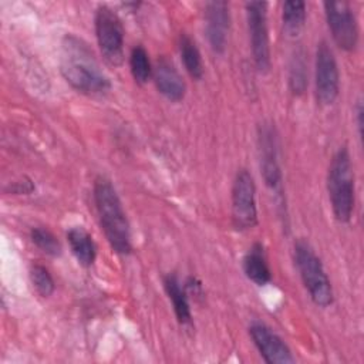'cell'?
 Here are the masks:
<instances>
[{
	"label": "cell",
	"instance_id": "ffe728a7",
	"mask_svg": "<svg viewBox=\"0 0 364 364\" xmlns=\"http://www.w3.org/2000/svg\"><path fill=\"white\" fill-rule=\"evenodd\" d=\"M30 239L41 252L50 256H58L61 253V245L58 239L47 228H43V226L33 228L30 232Z\"/></svg>",
	"mask_w": 364,
	"mask_h": 364
},
{
	"label": "cell",
	"instance_id": "277c9868",
	"mask_svg": "<svg viewBox=\"0 0 364 364\" xmlns=\"http://www.w3.org/2000/svg\"><path fill=\"white\" fill-rule=\"evenodd\" d=\"M294 263L313 303L318 307H328L334 300L333 286L309 242L297 240L294 243Z\"/></svg>",
	"mask_w": 364,
	"mask_h": 364
},
{
	"label": "cell",
	"instance_id": "7a4b0ae2",
	"mask_svg": "<svg viewBox=\"0 0 364 364\" xmlns=\"http://www.w3.org/2000/svg\"><path fill=\"white\" fill-rule=\"evenodd\" d=\"M92 192L101 229L104 230L111 249L118 255L131 253L132 243L129 222L115 188L108 179L100 176L94 182Z\"/></svg>",
	"mask_w": 364,
	"mask_h": 364
},
{
	"label": "cell",
	"instance_id": "e0dca14e",
	"mask_svg": "<svg viewBox=\"0 0 364 364\" xmlns=\"http://www.w3.org/2000/svg\"><path fill=\"white\" fill-rule=\"evenodd\" d=\"M179 53L188 74L193 80H200L203 77V63L200 51L196 43L186 33H182L179 36Z\"/></svg>",
	"mask_w": 364,
	"mask_h": 364
},
{
	"label": "cell",
	"instance_id": "ac0fdd59",
	"mask_svg": "<svg viewBox=\"0 0 364 364\" xmlns=\"http://www.w3.org/2000/svg\"><path fill=\"white\" fill-rule=\"evenodd\" d=\"M306 3L304 1H284L283 3V11H282V20H283V30L287 36L296 37L306 23Z\"/></svg>",
	"mask_w": 364,
	"mask_h": 364
},
{
	"label": "cell",
	"instance_id": "9c48e42d",
	"mask_svg": "<svg viewBox=\"0 0 364 364\" xmlns=\"http://www.w3.org/2000/svg\"><path fill=\"white\" fill-rule=\"evenodd\" d=\"M324 13L336 44L346 51H353L358 44V24L347 1H326Z\"/></svg>",
	"mask_w": 364,
	"mask_h": 364
},
{
	"label": "cell",
	"instance_id": "5b68a950",
	"mask_svg": "<svg viewBox=\"0 0 364 364\" xmlns=\"http://www.w3.org/2000/svg\"><path fill=\"white\" fill-rule=\"evenodd\" d=\"M95 36L102 57L111 65L124 61V26L118 14L108 6H100L95 11Z\"/></svg>",
	"mask_w": 364,
	"mask_h": 364
},
{
	"label": "cell",
	"instance_id": "7c38bea8",
	"mask_svg": "<svg viewBox=\"0 0 364 364\" xmlns=\"http://www.w3.org/2000/svg\"><path fill=\"white\" fill-rule=\"evenodd\" d=\"M230 28V13L226 1H209L205 6V30L210 48L222 54L226 48Z\"/></svg>",
	"mask_w": 364,
	"mask_h": 364
},
{
	"label": "cell",
	"instance_id": "30bf717a",
	"mask_svg": "<svg viewBox=\"0 0 364 364\" xmlns=\"http://www.w3.org/2000/svg\"><path fill=\"white\" fill-rule=\"evenodd\" d=\"M259 152H260V169L263 179L273 192H280L282 189V171L279 165V149L277 136L274 127L272 124H262L259 127Z\"/></svg>",
	"mask_w": 364,
	"mask_h": 364
},
{
	"label": "cell",
	"instance_id": "d6986e66",
	"mask_svg": "<svg viewBox=\"0 0 364 364\" xmlns=\"http://www.w3.org/2000/svg\"><path fill=\"white\" fill-rule=\"evenodd\" d=\"M129 70L138 84H146L152 77L154 68L149 61V55L142 46H135L129 54Z\"/></svg>",
	"mask_w": 364,
	"mask_h": 364
},
{
	"label": "cell",
	"instance_id": "7402d4cb",
	"mask_svg": "<svg viewBox=\"0 0 364 364\" xmlns=\"http://www.w3.org/2000/svg\"><path fill=\"white\" fill-rule=\"evenodd\" d=\"M290 88L294 94H301L306 90L307 80H306V64L303 58V53L297 51L293 55L291 64H290Z\"/></svg>",
	"mask_w": 364,
	"mask_h": 364
},
{
	"label": "cell",
	"instance_id": "603a6c76",
	"mask_svg": "<svg viewBox=\"0 0 364 364\" xmlns=\"http://www.w3.org/2000/svg\"><path fill=\"white\" fill-rule=\"evenodd\" d=\"M363 115H364L363 102H361V100H358V101H357V105H355V122H357L358 134H360V135H363Z\"/></svg>",
	"mask_w": 364,
	"mask_h": 364
},
{
	"label": "cell",
	"instance_id": "9a60e30c",
	"mask_svg": "<svg viewBox=\"0 0 364 364\" xmlns=\"http://www.w3.org/2000/svg\"><path fill=\"white\" fill-rule=\"evenodd\" d=\"M164 287L165 291L172 303L175 316L178 321L182 326H191L192 324V311H191V304L188 300V291L186 287L181 284L178 277L175 274H166L164 277Z\"/></svg>",
	"mask_w": 364,
	"mask_h": 364
},
{
	"label": "cell",
	"instance_id": "6da1fadb",
	"mask_svg": "<svg viewBox=\"0 0 364 364\" xmlns=\"http://www.w3.org/2000/svg\"><path fill=\"white\" fill-rule=\"evenodd\" d=\"M60 71L64 80L78 92L87 95H102L109 91V78L102 71L88 44L67 34L61 41Z\"/></svg>",
	"mask_w": 364,
	"mask_h": 364
},
{
	"label": "cell",
	"instance_id": "52a82bcc",
	"mask_svg": "<svg viewBox=\"0 0 364 364\" xmlns=\"http://www.w3.org/2000/svg\"><path fill=\"white\" fill-rule=\"evenodd\" d=\"M246 18L250 38V48L256 68L266 73L270 68V44L267 28V3L247 1Z\"/></svg>",
	"mask_w": 364,
	"mask_h": 364
},
{
	"label": "cell",
	"instance_id": "8fae6325",
	"mask_svg": "<svg viewBox=\"0 0 364 364\" xmlns=\"http://www.w3.org/2000/svg\"><path fill=\"white\" fill-rule=\"evenodd\" d=\"M249 334L266 363L289 364L294 361L287 344L264 323H252L249 327Z\"/></svg>",
	"mask_w": 364,
	"mask_h": 364
},
{
	"label": "cell",
	"instance_id": "2e32d148",
	"mask_svg": "<svg viewBox=\"0 0 364 364\" xmlns=\"http://www.w3.org/2000/svg\"><path fill=\"white\" fill-rule=\"evenodd\" d=\"M67 242L77 262L90 267L97 257V246L92 236L81 226H74L67 232Z\"/></svg>",
	"mask_w": 364,
	"mask_h": 364
},
{
	"label": "cell",
	"instance_id": "5bb4252c",
	"mask_svg": "<svg viewBox=\"0 0 364 364\" xmlns=\"http://www.w3.org/2000/svg\"><path fill=\"white\" fill-rule=\"evenodd\" d=\"M243 272L246 277L257 286H264L272 280V272L267 263V257L260 243H255L245 255Z\"/></svg>",
	"mask_w": 364,
	"mask_h": 364
},
{
	"label": "cell",
	"instance_id": "4fadbf2b",
	"mask_svg": "<svg viewBox=\"0 0 364 364\" xmlns=\"http://www.w3.org/2000/svg\"><path fill=\"white\" fill-rule=\"evenodd\" d=\"M154 81L158 88V91L169 101L178 102L182 101L186 92V84L179 74L175 64L166 58L161 57L156 61V65L154 68Z\"/></svg>",
	"mask_w": 364,
	"mask_h": 364
},
{
	"label": "cell",
	"instance_id": "ba28073f",
	"mask_svg": "<svg viewBox=\"0 0 364 364\" xmlns=\"http://www.w3.org/2000/svg\"><path fill=\"white\" fill-rule=\"evenodd\" d=\"M316 98L321 105H331L340 91V73L336 57L326 41L317 44L316 50Z\"/></svg>",
	"mask_w": 364,
	"mask_h": 364
},
{
	"label": "cell",
	"instance_id": "8992f818",
	"mask_svg": "<svg viewBox=\"0 0 364 364\" xmlns=\"http://www.w3.org/2000/svg\"><path fill=\"white\" fill-rule=\"evenodd\" d=\"M232 222L237 230H249L257 225L256 185L247 169L237 171L233 181Z\"/></svg>",
	"mask_w": 364,
	"mask_h": 364
},
{
	"label": "cell",
	"instance_id": "3957f363",
	"mask_svg": "<svg viewBox=\"0 0 364 364\" xmlns=\"http://www.w3.org/2000/svg\"><path fill=\"white\" fill-rule=\"evenodd\" d=\"M327 191L334 218L348 223L354 212V169L347 146H341L331 158L327 172Z\"/></svg>",
	"mask_w": 364,
	"mask_h": 364
},
{
	"label": "cell",
	"instance_id": "44dd1931",
	"mask_svg": "<svg viewBox=\"0 0 364 364\" xmlns=\"http://www.w3.org/2000/svg\"><path fill=\"white\" fill-rule=\"evenodd\" d=\"M30 280L36 291L41 297H50L55 289L54 279L48 269L43 264H33L30 269Z\"/></svg>",
	"mask_w": 364,
	"mask_h": 364
}]
</instances>
